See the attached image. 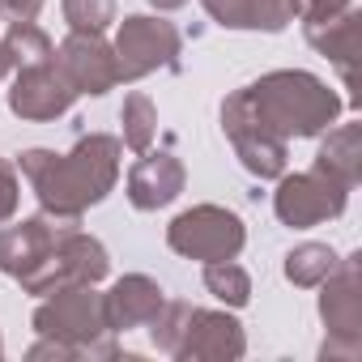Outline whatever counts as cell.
<instances>
[{"mask_svg": "<svg viewBox=\"0 0 362 362\" xmlns=\"http://www.w3.org/2000/svg\"><path fill=\"white\" fill-rule=\"evenodd\" d=\"M22 175L43 205L47 218L56 222H81L90 205H98L119 179V141L107 132L81 136L69 153L52 149H26L18 158Z\"/></svg>", "mask_w": 362, "mask_h": 362, "instance_id": "cell-1", "label": "cell"}, {"mask_svg": "<svg viewBox=\"0 0 362 362\" xmlns=\"http://www.w3.org/2000/svg\"><path fill=\"white\" fill-rule=\"evenodd\" d=\"M243 103L286 145L298 141V136H320L324 128L337 124V115L345 107L341 94L328 81H320L315 73H303V69L264 73L260 81L243 86Z\"/></svg>", "mask_w": 362, "mask_h": 362, "instance_id": "cell-2", "label": "cell"}, {"mask_svg": "<svg viewBox=\"0 0 362 362\" xmlns=\"http://www.w3.org/2000/svg\"><path fill=\"white\" fill-rule=\"evenodd\" d=\"M35 332L39 337H56L64 345L77 349V358H115V328L107 320V303L103 294L81 281V286H64L56 294H43V303L35 307Z\"/></svg>", "mask_w": 362, "mask_h": 362, "instance_id": "cell-3", "label": "cell"}, {"mask_svg": "<svg viewBox=\"0 0 362 362\" xmlns=\"http://www.w3.org/2000/svg\"><path fill=\"white\" fill-rule=\"evenodd\" d=\"M107 273H111L107 247H103L94 235L77 230V226H60V235H56V243L47 247V256H43L26 277H18V281H22L26 294H39V298H43V294H56V290L81 286V281L98 286Z\"/></svg>", "mask_w": 362, "mask_h": 362, "instance_id": "cell-4", "label": "cell"}, {"mask_svg": "<svg viewBox=\"0 0 362 362\" xmlns=\"http://www.w3.org/2000/svg\"><path fill=\"white\" fill-rule=\"evenodd\" d=\"M320 320L328 328V341L320 358H358L362 354V256H345L324 281H320Z\"/></svg>", "mask_w": 362, "mask_h": 362, "instance_id": "cell-5", "label": "cell"}, {"mask_svg": "<svg viewBox=\"0 0 362 362\" xmlns=\"http://www.w3.org/2000/svg\"><path fill=\"white\" fill-rule=\"evenodd\" d=\"M166 243L175 256L184 260H235L247 243V226L239 214L222 209V205H192L184 209L170 226H166Z\"/></svg>", "mask_w": 362, "mask_h": 362, "instance_id": "cell-6", "label": "cell"}, {"mask_svg": "<svg viewBox=\"0 0 362 362\" xmlns=\"http://www.w3.org/2000/svg\"><path fill=\"white\" fill-rule=\"evenodd\" d=\"M179 30L162 18H149V13H132L119 22V35L111 43L115 52V69H119V81H141L158 69H175L179 60Z\"/></svg>", "mask_w": 362, "mask_h": 362, "instance_id": "cell-7", "label": "cell"}, {"mask_svg": "<svg viewBox=\"0 0 362 362\" xmlns=\"http://www.w3.org/2000/svg\"><path fill=\"white\" fill-rule=\"evenodd\" d=\"M345 201H349V188L332 184L320 170H303V175H281V184L273 192V214L281 226L307 230V226H320L328 218H341Z\"/></svg>", "mask_w": 362, "mask_h": 362, "instance_id": "cell-8", "label": "cell"}, {"mask_svg": "<svg viewBox=\"0 0 362 362\" xmlns=\"http://www.w3.org/2000/svg\"><path fill=\"white\" fill-rule=\"evenodd\" d=\"M222 132H226V141L235 145V158L256 175V179H281L286 175V153H290V145L281 141V136H273L252 111H247V103H243V90H235L226 103H222Z\"/></svg>", "mask_w": 362, "mask_h": 362, "instance_id": "cell-9", "label": "cell"}, {"mask_svg": "<svg viewBox=\"0 0 362 362\" xmlns=\"http://www.w3.org/2000/svg\"><path fill=\"white\" fill-rule=\"evenodd\" d=\"M73 103H77V90H73V81L60 73L56 60L35 64V69H18L13 90H9V111H13L18 119H35V124L60 119Z\"/></svg>", "mask_w": 362, "mask_h": 362, "instance_id": "cell-10", "label": "cell"}, {"mask_svg": "<svg viewBox=\"0 0 362 362\" xmlns=\"http://www.w3.org/2000/svg\"><path fill=\"white\" fill-rule=\"evenodd\" d=\"M56 64L60 73L73 81L77 94H107L119 86V69H115V52L103 35H69L60 47H56Z\"/></svg>", "mask_w": 362, "mask_h": 362, "instance_id": "cell-11", "label": "cell"}, {"mask_svg": "<svg viewBox=\"0 0 362 362\" xmlns=\"http://www.w3.org/2000/svg\"><path fill=\"white\" fill-rule=\"evenodd\" d=\"M243 354H247V337H243V324L235 315L192 307L188 337L179 345V358L184 362H235Z\"/></svg>", "mask_w": 362, "mask_h": 362, "instance_id": "cell-12", "label": "cell"}, {"mask_svg": "<svg viewBox=\"0 0 362 362\" xmlns=\"http://www.w3.org/2000/svg\"><path fill=\"white\" fill-rule=\"evenodd\" d=\"M184 184H188V170L175 153H149L145 149L141 162L128 170V201H132V209L149 214V209L170 205L184 192Z\"/></svg>", "mask_w": 362, "mask_h": 362, "instance_id": "cell-13", "label": "cell"}, {"mask_svg": "<svg viewBox=\"0 0 362 362\" xmlns=\"http://www.w3.org/2000/svg\"><path fill=\"white\" fill-rule=\"evenodd\" d=\"M60 226H77V222H56L47 214H35V218H22V222L5 226L0 230V273L26 277L47 256V247L56 243Z\"/></svg>", "mask_w": 362, "mask_h": 362, "instance_id": "cell-14", "label": "cell"}, {"mask_svg": "<svg viewBox=\"0 0 362 362\" xmlns=\"http://www.w3.org/2000/svg\"><path fill=\"white\" fill-rule=\"evenodd\" d=\"M103 303H107L111 328H115V332H128V328H145V324L162 311L166 294H162V286H158L153 277L128 273V277H119V281L103 294Z\"/></svg>", "mask_w": 362, "mask_h": 362, "instance_id": "cell-15", "label": "cell"}, {"mask_svg": "<svg viewBox=\"0 0 362 362\" xmlns=\"http://www.w3.org/2000/svg\"><path fill=\"white\" fill-rule=\"evenodd\" d=\"M324 132L328 136L320 141L315 170L328 175L341 188H354L362 179V124H337V128H324Z\"/></svg>", "mask_w": 362, "mask_h": 362, "instance_id": "cell-16", "label": "cell"}, {"mask_svg": "<svg viewBox=\"0 0 362 362\" xmlns=\"http://www.w3.org/2000/svg\"><path fill=\"white\" fill-rule=\"evenodd\" d=\"M358 22L362 18L354 9H345V13H337L328 22H307V43L341 69L349 90H354V64H358Z\"/></svg>", "mask_w": 362, "mask_h": 362, "instance_id": "cell-17", "label": "cell"}, {"mask_svg": "<svg viewBox=\"0 0 362 362\" xmlns=\"http://www.w3.org/2000/svg\"><path fill=\"white\" fill-rule=\"evenodd\" d=\"M5 52H9V64H13V69H35V64L56 60V43H52L47 30L35 26V22H9Z\"/></svg>", "mask_w": 362, "mask_h": 362, "instance_id": "cell-18", "label": "cell"}, {"mask_svg": "<svg viewBox=\"0 0 362 362\" xmlns=\"http://www.w3.org/2000/svg\"><path fill=\"white\" fill-rule=\"evenodd\" d=\"M337 264H341V256H337L328 243H298V247H290V256H286V277H290L298 290H311V286H320Z\"/></svg>", "mask_w": 362, "mask_h": 362, "instance_id": "cell-19", "label": "cell"}, {"mask_svg": "<svg viewBox=\"0 0 362 362\" xmlns=\"http://www.w3.org/2000/svg\"><path fill=\"white\" fill-rule=\"evenodd\" d=\"M119 124H124V145H128L132 153H145V149L153 145V136H158V111H153V103H149L141 90H132V94L124 98Z\"/></svg>", "mask_w": 362, "mask_h": 362, "instance_id": "cell-20", "label": "cell"}, {"mask_svg": "<svg viewBox=\"0 0 362 362\" xmlns=\"http://www.w3.org/2000/svg\"><path fill=\"white\" fill-rule=\"evenodd\" d=\"M205 290H209L218 303H226V307H247V298H252V277H247V269H239L235 260H209V264H205Z\"/></svg>", "mask_w": 362, "mask_h": 362, "instance_id": "cell-21", "label": "cell"}, {"mask_svg": "<svg viewBox=\"0 0 362 362\" xmlns=\"http://www.w3.org/2000/svg\"><path fill=\"white\" fill-rule=\"evenodd\" d=\"M188 320H192V303H162V311L145 324L149 328V341L162 354L179 358V345H184V337H188Z\"/></svg>", "mask_w": 362, "mask_h": 362, "instance_id": "cell-22", "label": "cell"}, {"mask_svg": "<svg viewBox=\"0 0 362 362\" xmlns=\"http://www.w3.org/2000/svg\"><path fill=\"white\" fill-rule=\"evenodd\" d=\"M64 22L77 35H103L115 22V0H64Z\"/></svg>", "mask_w": 362, "mask_h": 362, "instance_id": "cell-23", "label": "cell"}, {"mask_svg": "<svg viewBox=\"0 0 362 362\" xmlns=\"http://www.w3.org/2000/svg\"><path fill=\"white\" fill-rule=\"evenodd\" d=\"M222 30H256V0H201Z\"/></svg>", "mask_w": 362, "mask_h": 362, "instance_id": "cell-24", "label": "cell"}, {"mask_svg": "<svg viewBox=\"0 0 362 362\" xmlns=\"http://www.w3.org/2000/svg\"><path fill=\"white\" fill-rule=\"evenodd\" d=\"M303 13V0H256V30H286L294 18Z\"/></svg>", "mask_w": 362, "mask_h": 362, "instance_id": "cell-25", "label": "cell"}, {"mask_svg": "<svg viewBox=\"0 0 362 362\" xmlns=\"http://www.w3.org/2000/svg\"><path fill=\"white\" fill-rule=\"evenodd\" d=\"M18 201H22V184H18V170L0 158V222H9L18 214Z\"/></svg>", "mask_w": 362, "mask_h": 362, "instance_id": "cell-26", "label": "cell"}, {"mask_svg": "<svg viewBox=\"0 0 362 362\" xmlns=\"http://www.w3.org/2000/svg\"><path fill=\"white\" fill-rule=\"evenodd\" d=\"M26 358L30 362H39V358H56V362H77V349L73 345H64V341H56V337H39L30 349H26Z\"/></svg>", "mask_w": 362, "mask_h": 362, "instance_id": "cell-27", "label": "cell"}, {"mask_svg": "<svg viewBox=\"0 0 362 362\" xmlns=\"http://www.w3.org/2000/svg\"><path fill=\"white\" fill-rule=\"evenodd\" d=\"M349 5H354V0H303V13H298V18H307V22H328V18L345 13Z\"/></svg>", "mask_w": 362, "mask_h": 362, "instance_id": "cell-28", "label": "cell"}, {"mask_svg": "<svg viewBox=\"0 0 362 362\" xmlns=\"http://www.w3.org/2000/svg\"><path fill=\"white\" fill-rule=\"evenodd\" d=\"M43 0H0V18L5 22H35Z\"/></svg>", "mask_w": 362, "mask_h": 362, "instance_id": "cell-29", "label": "cell"}, {"mask_svg": "<svg viewBox=\"0 0 362 362\" xmlns=\"http://www.w3.org/2000/svg\"><path fill=\"white\" fill-rule=\"evenodd\" d=\"M149 5H153L158 13H170V9H184V5H188V0H149Z\"/></svg>", "mask_w": 362, "mask_h": 362, "instance_id": "cell-30", "label": "cell"}, {"mask_svg": "<svg viewBox=\"0 0 362 362\" xmlns=\"http://www.w3.org/2000/svg\"><path fill=\"white\" fill-rule=\"evenodd\" d=\"M13 64H9V52H5V39H0V77H9Z\"/></svg>", "mask_w": 362, "mask_h": 362, "instance_id": "cell-31", "label": "cell"}, {"mask_svg": "<svg viewBox=\"0 0 362 362\" xmlns=\"http://www.w3.org/2000/svg\"><path fill=\"white\" fill-rule=\"evenodd\" d=\"M0 358H5V341H0Z\"/></svg>", "mask_w": 362, "mask_h": 362, "instance_id": "cell-32", "label": "cell"}]
</instances>
